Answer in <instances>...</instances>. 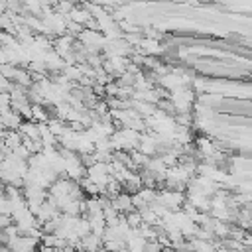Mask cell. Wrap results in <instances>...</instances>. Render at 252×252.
Segmentation results:
<instances>
[{
  "instance_id": "obj_1",
  "label": "cell",
  "mask_w": 252,
  "mask_h": 252,
  "mask_svg": "<svg viewBox=\"0 0 252 252\" xmlns=\"http://www.w3.org/2000/svg\"><path fill=\"white\" fill-rule=\"evenodd\" d=\"M37 252H59V250H57V248H51V246H45V244H43V246H41Z\"/></svg>"
}]
</instances>
